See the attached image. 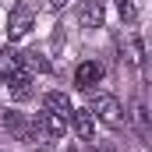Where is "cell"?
Here are the masks:
<instances>
[{
  "label": "cell",
  "instance_id": "obj_1",
  "mask_svg": "<svg viewBox=\"0 0 152 152\" xmlns=\"http://www.w3.org/2000/svg\"><path fill=\"white\" fill-rule=\"evenodd\" d=\"M88 113H96L99 120H106V124H120L124 110H120V103H117L110 92H96V96L88 99Z\"/></svg>",
  "mask_w": 152,
  "mask_h": 152
},
{
  "label": "cell",
  "instance_id": "obj_2",
  "mask_svg": "<svg viewBox=\"0 0 152 152\" xmlns=\"http://www.w3.org/2000/svg\"><path fill=\"white\" fill-rule=\"evenodd\" d=\"M32 21H36L32 7H28V4H18V7L11 11V18H7V36H11V39H21L28 28H32Z\"/></svg>",
  "mask_w": 152,
  "mask_h": 152
},
{
  "label": "cell",
  "instance_id": "obj_3",
  "mask_svg": "<svg viewBox=\"0 0 152 152\" xmlns=\"http://www.w3.org/2000/svg\"><path fill=\"white\" fill-rule=\"evenodd\" d=\"M103 81V64H96V60H85V64H78L75 71V85L81 92H92V85H99Z\"/></svg>",
  "mask_w": 152,
  "mask_h": 152
},
{
  "label": "cell",
  "instance_id": "obj_4",
  "mask_svg": "<svg viewBox=\"0 0 152 152\" xmlns=\"http://www.w3.org/2000/svg\"><path fill=\"white\" fill-rule=\"evenodd\" d=\"M103 18H106L103 0H85V4L78 7V25H81V28H99Z\"/></svg>",
  "mask_w": 152,
  "mask_h": 152
},
{
  "label": "cell",
  "instance_id": "obj_5",
  "mask_svg": "<svg viewBox=\"0 0 152 152\" xmlns=\"http://www.w3.org/2000/svg\"><path fill=\"white\" fill-rule=\"evenodd\" d=\"M4 81H7V92H11L14 99H28V96H32V75H28L25 67L14 71L11 78H4Z\"/></svg>",
  "mask_w": 152,
  "mask_h": 152
},
{
  "label": "cell",
  "instance_id": "obj_6",
  "mask_svg": "<svg viewBox=\"0 0 152 152\" xmlns=\"http://www.w3.org/2000/svg\"><path fill=\"white\" fill-rule=\"evenodd\" d=\"M71 124H75V131L85 138V142L96 138V117L88 113V110H71Z\"/></svg>",
  "mask_w": 152,
  "mask_h": 152
},
{
  "label": "cell",
  "instance_id": "obj_7",
  "mask_svg": "<svg viewBox=\"0 0 152 152\" xmlns=\"http://www.w3.org/2000/svg\"><path fill=\"white\" fill-rule=\"evenodd\" d=\"M42 110H50V113H57V117H67L71 120V99L64 96V92H46V99H42Z\"/></svg>",
  "mask_w": 152,
  "mask_h": 152
},
{
  "label": "cell",
  "instance_id": "obj_8",
  "mask_svg": "<svg viewBox=\"0 0 152 152\" xmlns=\"http://www.w3.org/2000/svg\"><path fill=\"white\" fill-rule=\"evenodd\" d=\"M36 124L46 131V134H53V138H60V134L67 131V117H57V113H50V110H42Z\"/></svg>",
  "mask_w": 152,
  "mask_h": 152
},
{
  "label": "cell",
  "instance_id": "obj_9",
  "mask_svg": "<svg viewBox=\"0 0 152 152\" xmlns=\"http://www.w3.org/2000/svg\"><path fill=\"white\" fill-rule=\"evenodd\" d=\"M21 64H25V57L18 50H4L0 53V78H11L14 71H21Z\"/></svg>",
  "mask_w": 152,
  "mask_h": 152
},
{
  "label": "cell",
  "instance_id": "obj_10",
  "mask_svg": "<svg viewBox=\"0 0 152 152\" xmlns=\"http://www.w3.org/2000/svg\"><path fill=\"white\" fill-rule=\"evenodd\" d=\"M117 11H120L124 21H134V4L131 0H117Z\"/></svg>",
  "mask_w": 152,
  "mask_h": 152
},
{
  "label": "cell",
  "instance_id": "obj_11",
  "mask_svg": "<svg viewBox=\"0 0 152 152\" xmlns=\"http://www.w3.org/2000/svg\"><path fill=\"white\" fill-rule=\"evenodd\" d=\"M28 64H32V67H39V71H50V60H42L39 53H28Z\"/></svg>",
  "mask_w": 152,
  "mask_h": 152
},
{
  "label": "cell",
  "instance_id": "obj_12",
  "mask_svg": "<svg viewBox=\"0 0 152 152\" xmlns=\"http://www.w3.org/2000/svg\"><path fill=\"white\" fill-rule=\"evenodd\" d=\"M64 4H67V0H50V7H64Z\"/></svg>",
  "mask_w": 152,
  "mask_h": 152
},
{
  "label": "cell",
  "instance_id": "obj_13",
  "mask_svg": "<svg viewBox=\"0 0 152 152\" xmlns=\"http://www.w3.org/2000/svg\"><path fill=\"white\" fill-rule=\"evenodd\" d=\"M67 152H78V149H67Z\"/></svg>",
  "mask_w": 152,
  "mask_h": 152
},
{
  "label": "cell",
  "instance_id": "obj_14",
  "mask_svg": "<svg viewBox=\"0 0 152 152\" xmlns=\"http://www.w3.org/2000/svg\"><path fill=\"white\" fill-rule=\"evenodd\" d=\"M36 152H42V149H36Z\"/></svg>",
  "mask_w": 152,
  "mask_h": 152
}]
</instances>
